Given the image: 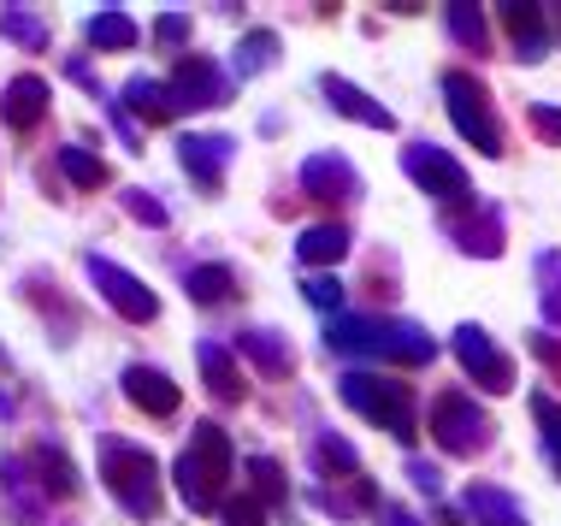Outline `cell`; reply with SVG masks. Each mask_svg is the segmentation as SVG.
<instances>
[{"mask_svg":"<svg viewBox=\"0 0 561 526\" xmlns=\"http://www.w3.org/2000/svg\"><path fill=\"white\" fill-rule=\"evenodd\" d=\"M231 479V438L219 426H195V444L178 456V485L190 508H219V485Z\"/></svg>","mask_w":561,"mask_h":526,"instance_id":"1","label":"cell"},{"mask_svg":"<svg viewBox=\"0 0 561 526\" xmlns=\"http://www.w3.org/2000/svg\"><path fill=\"white\" fill-rule=\"evenodd\" d=\"M101 479L113 485V498L130 508V515H160V468H154V456L148 449H136V444H101Z\"/></svg>","mask_w":561,"mask_h":526,"instance_id":"2","label":"cell"},{"mask_svg":"<svg viewBox=\"0 0 561 526\" xmlns=\"http://www.w3.org/2000/svg\"><path fill=\"white\" fill-rule=\"evenodd\" d=\"M343 402L355 414H367L373 426H390L397 438H414V390L397 379H373V373H348Z\"/></svg>","mask_w":561,"mask_h":526,"instance_id":"3","label":"cell"},{"mask_svg":"<svg viewBox=\"0 0 561 526\" xmlns=\"http://www.w3.org/2000/svg\"><path fill=\"white\" fill-rule=\"evenodd\" d=\"M444 89H449V101H455V125H461V137L479 142L484 155H503V130H496L491 107H484V89L467 78V71H449Z\"/></svg>","mask_w":561,"mask_h":526,"instance_id":"4","label":"cell"},{"mask_svg":"<svg viewBox=\"0 0 561 526\" xmlns=\"http://www.w3.org/2000/svg\"><path fill=\"white\" fill-rule=\"evenodd\" d=\"M89 278H95V284H101V296H107V302H113L118 313H125V320H136V325H142V320H154V313H160L154 290H148L142 278H130L125 266L101 261V254H89Z\"/></svg>","mask_w":561,"mask_h":526,"instance_id":"5","label":"cell"},{"mask_svg":"<svg viewBox=\"0 0 561 526\" xmlns=\"http://www.w3.org/2000/svg\"><path fill=\"white\" fill-rule=\"evenodd\" d=\"M432 432L444 438V449H455V456H467V449H479L491 438V426L479 420V409L467 397H437L432 402Z\"/></svg>","mask_w":561,"mask_h":526,"instance_id":"6","label":"cell"},{"mask_svg":"<svg viewBox=\"0 0 561 526\" xmlns=\"http://www.w3.org/2000/svg\"><path fill=\"white\" fill-rule=\"evenodd\" d=\"M408 178L420 190H432L437 202H467V172L455 167L444 148H408Z\"/></svg>","mask_w":561,"mask_h":526,"instance_id":"7","label":"cell"},{"mask_svg":"<svg viewBox=\"0 0 561 526\" xmlns=\"http://www.w3.org/2000/svg\"><path fill=\"white\" fill-rule=\"evenodd\" d=\"M455 350H461L467 373H473V379H479L484 390H508V385H514V367L491 350V338L473 332V325H461V332H455Z\"/></svg>","mask_w":561,"mask_h":526,"instance_id":"8","label":"cell"},{"mask_svg":"<svg viewBox=\"0 0 561 526\" xmlns=\"http://www.w3.org/2000/svg\"><path fill=\"white\" fill-rule=\"evenodd\" d=\"M184 167H190V178L202 190H219V178H225V160H231V137H184Z\"/></svg>","mask_w":561,"mask_h":526,"instance_id":"9","label":"cell"},{"mask_svg":"<svg viewBox=\"0 0 561 526\" xmlns=\"http://www.w3.org/2000/svg\"><path fill=\"white\" fill-rule=\"evenodd\" d=\"M125 390H130V402L136 409H148V414H178V385L165 379V373L154 367H125Z\"/></svg>","mask_w":561,"mask_h":526,"instance_id":"10","label":"cell"},{"mask_svg":"<svg viewBox=\"0 0 561 526\" xmlns=\"http://www.w3.org/2000/svg\"><path fill=\"white\" fill-rule=\"evenodd\" d=\"M301 184H308L313 202H343V195L360 190V178L348 172L337 155H320V160H308V167H301Z\"/></svg>","mask_w":561,"mask_h":526,"instance_id":"11","label":"cell"},{"mask_svg":"<svg viewBox=\"0 0 561 526\" xmlns=\"http://www.w3.org/2000/svg\"><path fill=\"white\" fill-rule=\"evenodd\" d=\"M219 95H225V83H219V71L207 66V59H184V66H178L172 107H207V101H219Z\"/></svg>","mask_w":561,"mask_h":526,"instance_id":"12","label":"cell"},{"mask_svg":"<svg viewBox=\"0 0 561 526\" xmlns=\"http://www.w3.org/2000/svg\"><path fill=\"white\" fill-rule=\"evenodd\" d=\"M42 107H48V83H42V78H19L7 89V125L30 130L42 118Z\"/></svg>","mask_w":561,"mask_h":526,"instance_id":"13","label":"cell"},{"mask_svg":"<svg viewBox=\"0 0 561 526\" xmlns=\"http://www.w3.org/2000/svg\"><path fill=\"white\" fill-rule=\"evenodd\" d=\"M325 95L337 101V107H343L348 118H360V125H373V130H390V113L378 107V101H367V95H360V89L348 83V78H325Z\"/></svg>","mask_w":561,"mask_h":526,"instance_id":"14","label":"cell"},{"mask_svg":"<svg viewBox=\"0 0 561 526\" xmlns=\"http://www.w3.org/2000/svg\"><path fill=\"white\" fill-rule=\"evenodd\" d=\"M202 373H207V385H214V397H225V402L242 397L237 361H231V350H225V343H202Z\"/></svg>","mask_w":561,"mask_h":526,"instance_id":"15","label":"cell"},{"mask_svg":"<svg viewBox=\"0 0 561 526\" xmlns=\"http://www.w3.org/2000/svg\"><path fill=\"white\" fill-rule=\"evenodd\" d=\"M301 261L308 266H325V261H343L348 254V231L343 225H313V231H301Z\"/></svg>","mask_w":561,"mask_h":526,"instance_id":"16","label":"cell"},{"mask_svg":"<svg viewBox=\"0 0 561 526\" xmlns=\"http://www.w3.org/2000/svg\"><path fill=\"white\" fill-rule=\"evenodd\" d=\"M242 355H249L266 379H284V373H290V350H284L278 332H249L242 338Z\"/></svg>","mask_w":561,"mask_h":526,"instance_id":"17","label":"cell"},{"mask_svg":"<svg viewBox=\"0 0 561 526\" xmlns=\"http://www.w3.org/2000/svg\"><path fill=\"white\" fill-rule=\"evenodd\" d=\"M125 101L142 118H154V125H165V118H172L178 107H172V89H160V83H148V78H136L130 89H125Z\"/></svg>","mask_w":561,"mask_h":526,"instance_id":"18","label":"cell"},{"mask_svg":"<svg viewBox=\"0 0 561 526\" xmlns=\"http://www.w3.org/2000/svg\"><path fill=\"white\" fill-rule=\"evenodd\" d=\"M89 42L95 48H136V24L125 12H101V19H89Z\"/></svg>","mask_w":561,"mask_h":526,"instance_id":"19","label":"cell"},{"mask_svg":"<svg viewBox=\"0 0 561 526\" xmlns=\"http://www.w3.org/2000/svg\"><path fill=\"white\" fill-rule=\"evenodd\" d=\"M231 290H237V278L225 273V266H195V273H190V296H195V302H207V308L225 302Z\"/></svg>","mask_w":561,"mask_h":526,"instance_id":"20","label":"cell"},{"mask_svg":"<svg viewBox=\"0 0 561 526\" xmlns=\"http://www.w3.org/2000/svg\"><path fill=\"white\" fill-rule=\"evenodd\" d=\"M59 167H66V178H71L78 190H95L101 178H107V167H101L95 155H83V148H59Z\"/></svg>","mask_w":561,"mask_h":526,"instance_id":"21","label":"cell"},{"mask_svg":"<svg viewBox=\"0 0 561 526\" xmlns=\"http://www.w3.org/2000/svg\"><path fill=\"white\" fill-rule=\"evenodd\" d=\"M36 468H42V479H48L54 498H71V491H78V479H71L66 456H54V449H36Z\"/></svg>","mask_w":561,"mask_h":526,"instance_id":"22","label":"cell"},{"mask_svg":"<svg viewBox=\"0 0 561 526\" xmlns=\"http://www.w3.org/2000/svg\"><path fill=\"white\" fill-rule=\"evenodd\" d=\"M449 24H455V36H461L467 48H484V24L473 19V7H449Z\"/></svg>","mask_w":561,"mask_h":526,"instance_id":"23","label":"cell"},{"mask_svg":"<svg viewBox=\"0 0 561 526\" xmlns=\"http://www.w3.org/2000/svg\"><path fill=\"white\" fill-rule=\"evenodd\" d=\"M219 515H225V526H261V503H254V498H231V503H219Z\"/></svg>","mask_w":561,"mask_h":526,"instance_id":"24","label":"cell"},{"mask_svg":"<svg viewBox=\"0 0 561 526\" xmlns=\"http://www.w3.org/2000/svg\"><path fill=\"white\" fill-rule=\"evenodd\" d=\"M125 207H130V214L142 219V225H165V207H160L148 190H130V195H125Z\"/></svg>","mask_w":561,"mask_h":526,"instance_id":"25","label":"cell"},{"mask_svg":"<svg viewBox=\"0 0 561 526\" xmlns=\"http://www.w3.org/2000/svg\"><path fill=\"white\" fill-rule=\"evenodd\" d=\"M7 36H19L24 48H42V24L30 12H7Z\"/></svg>","mask_w":561,"mask_h":526,"instance_id":"26","label":"cell"},{"mask_svg":"<svg viewBox=\"0 0 561 526\" xmlns=\"http://www.w3.org/2000/svg\"><path fill=\"white\" fill-rule=\"evenodd\" d=\"M249 473L261 479V498H284V473H278V461H249Z\"/></svg>","mask_w":561,"mask_h":526,"instance_id":"27","label":"cell"},{"mask_svg":"<svg viewBox=\"0 0 561 526\" xmlns=\"http://www.w3.org/2000/svg\"><path fill=\"white\" fill-rule=\"evenodd\" d=\"M538 420H543V432H550V461L561 473V409H556V402H538Z\"/></svg>","mask_w":561,"mask_h":526,"instance_id":"28","label":"cell"},{"mask_svg":"<svg viewBox=\"0 0 561 526\" xmlns=\"http://www.w3.org/2000/svg\"><path fill=\"white\" fill-rule=\"evenodd\" d=\"M308 302L313 308H337L343 302V284L337 278H308Z\"/></svg>","mask_w":561,"mask_h":526,"instance_id":"29","label":"cell"},{"mask_svg":"<svg viewBox=\"0 0 561 526\" xmlns=\"http://www.w3.org/2000/svg\"><path fill=\"white\" fill-rule=\"evenodd\" d=\"M320 468H343V473H348V468H355V449L337 444V438H325V444H320Z\"/></svg>","mask_w":561,"mask_h":526,"instance_id":"30","label":"cell"},{"mask_svg":"<svg viewBox=\"0 0 561 526\" xmlns=\"http://www.w3.org/2000/svg\"><path fill=\"white\" fill-rule=\"evenodd\" d=\"M272 48H278L272 36H254V42H249V71H254V66H266V54H272Z\"/></svg>","mask_w":561,"mask_h":526,"instance_id":"31","label":"cell"},{"mask_svg":"<svg viewBox=\"0 0 561 526\" xmlns=\"http://www.w3.org/2000/svg\"><path fill=\"white\" fill-rule=\"evenodd\" d=\"M533 118H538V130H543V137H556V142H561V118H556L550 107H538Z\"/></svg>","mask_w":561,"mask_h":526,"instance_id":"32","label":"cell"},{"mask_svg":"<svg viewBox=\"0 0 561 526\" xmlns=\"http://www.w3.org/2000/svg\"><path fill=\"white\" fill-rule=\"evenodd\" d=\"M178 36H184V19H178V12H172V19H160V42H178Z\"/></svg>","mask_w":561,"mask_h":526,"instance_id":"33","label":"cell"},{"mask_svg":"<svg viewBox=\"0 0 561 526\" xmlns=\"http://www.w3.org/2000/svg\"><path fill=\"white\" fill-rule=\"evenodd\" d=\"M390 526H420V521H408V515H390Z\"/></svg>","mask_w":561,"mask_h":526,"instance_id":"34","label":"cell"}]
</instances>
